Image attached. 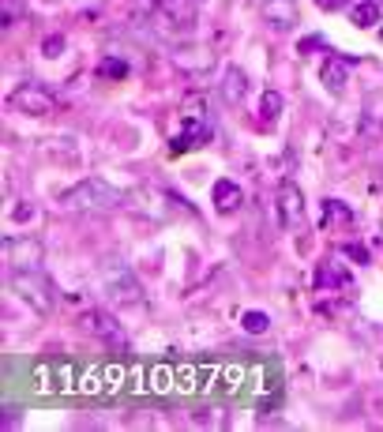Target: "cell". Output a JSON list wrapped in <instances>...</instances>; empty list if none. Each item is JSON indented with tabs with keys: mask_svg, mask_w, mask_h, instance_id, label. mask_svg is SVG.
Instances as JSON below:
<instances>
[{
	"mask_svg": "<svg viewBox=\"0 0 383 432\" xmlns=\"http://www.w3.org/2000/svg\"><path fill=\"white\" fill-rule=\"evenodd\" d=\"M241 327H244L248 335H263V331L271 327V320H267V312L252 308V312H244V316H241Z\"/></svg>",
	"mask_w": 383,
	"mask_h": 432,
	"instance_id": "e0dca14e",
	"label": "cell"
},
{
	"mask_svg": "<svg viewBox=\"0 0 383 432\" xmlns=\"http://www.w3.org/2000/svg\"><path fill=\"white\" fill-rule=\"evenodd\" d=\"M259 113H263V121H274V117L282 113V94H279V90H263Z\"/></svg>",
	"mask_w": 383,
	"mask_h": 432,
	"instance_id": "ac0fdd59",
	"label": "cell"
},
{
	"mask_svg": "<svg viewBox=\"0 0 383 432\" xmlns=\"http://www.w3.org/2000/svg\"><path fill=\"white\" fill-rule=\"evenodd\" d=\"M315 286H320V290H327V286H335V290H338V286H342V290H350V274L346 271H342L338 264H323L320 267V274H315Z\"/></svg>",
	"mask_w": 383,
	"mask_h": 432,
	"instance_id": "5bb4252c",
	"label": "cell"
},
{
	"mask_svg": "<svg viewBox=\"0 0 383 432\" xmlns=\"http://www.w3.org/2000/svg\"><path fill=\"white\" fill-rule=\"evenodd\" d=\"M83 323H87V331H95L98 338H105V342H113V346H124V342H128V338H124V327L117 323L109 312H102V308L87 312Z\"/></svg>",
	"mask_w": 383,
	"mask_h": 432,
	"instance_id": "52a82bcc",
	"label": "cell"
},
{
	"mask_svg": "<svg viewBox=\"0 0 383 432\" xmlns=\"http://www.w3.org/2000/svg\"><path fill=\"white\" fill-rule=\"evenodd\" d=\"M210 136H215V128H210L207 117H195V121L188 124V132H180L173 139V151H192V147H203V143H210Z\"/></svg>",
	"mask_w": 383,
	"mask_h": 432,
	"instance_id": "8fae6325",
	"label": "cell"
},
{
	"mask_svg": "<svg viewBox=\"0 0 383 432\" xmlns=\"http://www.w3.org/2000/svg\"><path fill=\"white\" fill-rule=\"evenodd\" d=\"M102 286L117 305H143V286L121 259H105L102 264Z\"/></svg>",
	"mask_w": 383,
	"mask_h": 432,
	"instance_id": "3957f363",
	"label": "cell"
},
{
	"mask_svg": "<svg viewBox=\"0 0 383 432\" xmlns=\"http://www.w3.org/2000/svg\"><path fill=\"white\" fill-rule=\"evenodd\" d=\"M98 75H102V80H124V75H128V60H121V57H102L98 60Z\"/></svg>",
	"mask_w": 383,
	"mask_h": 432,
	"instance_id": "2e32d148",
	"label": "cell"
},
{
	"mask_svg": "<svg viewBox=\"0 0 383 432\" xmlns=\"http://www.w3.org/2000/svg\"><path fill=\"white\" fill-rule=\"evenodd\" d=\"M297 49H301V53H312V49H323V38H320V34H312V38H301V45H297Z\"/></svg>",
	"mask_w": 383,
	"mask_h": 432,
	"instance_id": "44dd1931",
	"label": "cell"
},
{
	"mask_svg": "<svg viewBox=\"0 0 383 432\" xmlns=\"http://www.w3.org/2000/svg\"><path fill=\"white\" fill-rule=\"evenodd\" d=\"M31 215H34V207H26V203H23V207H16V222H26Z\"/></svg>",
	"mask_w": 383,
	"mask_h": 432,
	"instance_id": "603a6c76",
	"label": "cell"
},
{
	"mask_svg": "<svg viewBox=\"0 0 383 432\" xmlns=\"http://www.w3.org/2000/svg\"><path fill=\"white\" fill-rule=\"evenodd\" d=\"M342 252H346L350 259H357V264H368V248H361V244H346Z\"/></svg>",
	"mask_w": 383,
	"mask_h": 432,
	"instance_id": "ffe728a7",
	"label": "cell"
},
{
	"mask_svg": "<svg viewBox=\"0 0 383 432\" xmlns=\"http://www.w3.org/2000/svg\"><path fill=\"white\" fill-rule=\"evenodd\" d=\"M11 290H16L26 305L31 308H38L42 316H49L53 312V282H49V274L42 271V267H31V271H11Z\"/></svg>",
	"mask_w": 383,
	"mask_h": 432,
	"instance_id": "7a4b0ae2",
	"label": "cell"
},
{
	"mask_svg": "<svg viewBox=\"0 0 383 432\" xmlns=\"http://www.w3.org/2000/svg\"><path fill=\"white\" fill-rule=\"evenodd\" d=\"M259 11H263V19H267L274 31H289L297 23V4L293 0H263Z\"/></svg>",
	"mask_w": 383,
	"mask_h": 432,
	"instance_id": "9c48e42d",
	"label": "cell"
},
{
	"mask_svg": "<svg viewBox=\"0 0 383 432\" xmlns=\"http://www.w3.org/2000/svg\"><path fill=\"white\" fill-rule=\"evenodd\" d=\"M128 195L109 185V180L102 177H87L79 180V185H72L68 192H60V207L72 215H98V211H117V207H124Z\"/></svg>",
	"mask_w": 383,
	"mask_h": 432,
	"instance_id": "6da1fadb",
	"label": "cell"
},
{
	"mask_svg": "<svg viewBox=\"0 0 383 432\" xmlns=\"http://www.w3.org/2000/svg\"><path fill=\"white\" fill-rule=\"evenodd\" d=\"M379 4L376 0H350V23L353 27H376L379 23Z\"/></svg>",
	"mask_w": 383,
	"mask_h": 432,
	"instance_id": "4fadbf2b",
	"label": "cell"
},
{
	"mask_svg": "<svg viewBox=\"0 0 383 432\" xmlns=\"http://www.w3.org/2000/svg\"><path fill=\"white\" fill-rule=\"evenodd\" d=\"M60 49H64V38H49V42H45V57H60Z\"/></svg>",
	"mask_w": 383,
	"mask_h": 432,
	"instance_id": "7402d4cb",
	"label": "cell"
},
{
	"mask_svg": "<svg viewBox=\"0 0 383 432\" xmlns=\"http://www.w3.org/2000/svg\"><path fill=\"white\" fill-rule=\"evenodd\" d=\"M279 222L286 230L305 226V195H301L293 180H282V188H279Z\"/></svg>",
	"mask_w": 383,
	"mask_h": 432,
	"instance_id": "8992f818",
	"label": "cell"
},
{
	"mask_svg": "<svg viewBox=\"0 0 383 432\" xmlns=\"http://www.w3.org/2000/svg\"><path fill=\"white\" fill-rule=\"evenodd\" d=\"M353 211L342 200H323V226H350Z\"/></svg>",
	"mask_w": 383,
	"mask_h": 432,
	"instance_id": "9a60e30c",
	"label": "cell"
},
{
	"mask_svg": "<svg viewBox=\"0 0 383 432\" xmlns=\"http://www.w3.org/2000/svg\"><path fill=\"white\" fill-rule=\"evenodd\" d=\"M315 4H320L323 11H335V8H342V0H315Z\"/></svg>",
	"mask_w": 383,
	"mask_h": 432,
	"instance_id": "cb8c5ba5",
	"label": "cell"
},
{
	"mask_svg": "<svg viewBox=\"0 0 383 432\" xmlns=\"http://www.w3.org/2000/svg\"><path fill=\"white\" fill-rule=\"evenodd\" d=\"M372 121L376 128H383V94H372L365 102V124Z\"/></svg>",
	"mask_w": 383,
	"mask_h": 432,
	"instance_id": "d6986e66",
	"label": "cell"
},
{
	"mask_svg": "<svg viewBox=\"0 0 383 432\" xmlns=\"http://www.w3.org/2000/svg\"><path fill=\"white\" fill-rule=\"evenodd\" d=\"M45 248L38 237H4V259L11 264V271H31L42 267Z\"/></svg>",
	"mask_w": 383,
	"mask_h": 432,
	"instance_id": "5b68a950",
	"label": "cell"
},
{
	"mask_svg": "<svg viewBox=\"0 0 383 432\" xmlns=\"http://www.w3.org/2000/svg\"><path fill=\"white\" fill-rule=\"evenodd\" d=\"M376 4H379V11H383V0H376Z\"/></svg>",
	"mask_w": 383,
	"mask_h": 432,
	"instance_id": "d4e9b609",
	"label": "cell"
},
{
	"mask_svg": "<svg viewBox=\"0 0 383 432\" xmlns=\"http://www.w3.org/2000/svg\"><path fill=\"white\" fill-rule=\"evenodd\" d=\"M244 94H248V75L237 68V64H230L226 75H222V98H226L230 106H241Z\"/></svg>",
	"mask_w": 383,
	"mask_h": 432,
	"instance_id": "7c38bea8",
	"label": "cell"
},
{
	"mask_svg": "<svg viewBox=\"0 0 383 432\" xmlns=\"http://www.w3.org/2000/svg\"><path fill=\"white\" fill-rule=\"evenodd\" d=\"M210 200H215V211H218V215H233L237 207L244 203V192H241V185H233V180L222 177L218 185L210 188Z\"/></svg>",
	"mask_w": 383,
	"mask_h": 432,
	"instance_id": "30bf717a",
	"label": "cell"
},
{
	"mask_svg": "<svg viewBox=\"0 0 383 432\" xmlns=\"http://www.w3.org/2000/svg\"><path fill=\"white\" fill-rule=\"evenodd\" d=\"M353 57H331L320 68V83L331 90V94H342V90H346V83H350V68H353Z\"/></svg>",
	"mask_w": 383,
	"mask_h": 432,
	"instance_id": "ba28073f",
	"label": "cell"
},
{
	"mask_svg": "<svg viewBox=\"0 0 383 432\" xmlns=\"http://www.w3.org/2000/svg\"><path fill=\"white\" fill-rule=\"evenodd\" d=\"M8 106L16 113H26V117H49L53 109H57V102H53V94L45 87L38 83H19L16 90L8 94Z\"/></svg>",
	"mask_w": 383,
	"mask_h": 432,
	"instance_id": "277c9868",
	"label": "cell"
}]
</instances>
